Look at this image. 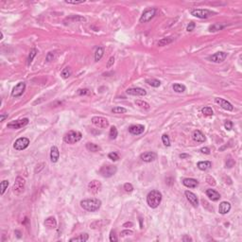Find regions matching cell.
<instances>
[{"mask_svg":"<svg viewBox=\"0 0 242 242\" xmlns=\"http://www.w3.org/2000/svg\"><path fill=\"white\" fill-rule=\"evenodd\" d=\"M81 208L88 212H96L101 206V200L98 199H87L80 202Z\"/></svg>","mask_w":242,"mask_h":242,"instance_id":"6da1fadb","label":"cell"},{"mask_svg":"<svg viewBox=\"0 0 242 242\" xmlns=\"http://www.w3.org/2000/svg\"><path fill=\"white\" fill-rule=\"evenodd\" d=\"M162 202V194L158 190H151L147 196V203L151 208H157Z\"/></svg>","mask_w":242,"mask_h":242,"instance_id":"7a4b0ae2","label":"cell"},{"mask_svg":"<svg viewBox=\"0 0 242 242\" xmlns=\"http://www.w3.org/2000/svg\"><path fill=\"white\" fill-rule=\"evenodd\" d=\"M82 138V134L78 131H69L63 136V141L67 144L73 145L79 142Z\"/></svg>","mask_w":242,"mask_h":242,"instance_id":"3957f363","label":"cell"},{"mask_svg":"<svg viewBox=\"0 0 242 242\" xmlns=\"http://www.w3.org/2000/svg\"><path fill=\"white\" fill-rule=\"evenodd\" d=\"M190 13H191L193 16L198 17V18H200V19L209 18V17L216 14L215 12L209 11V10H207V9H194L190 12Z\"/></svg>","mask_w":242,"mask_h":242,"instance_id":"277c9868","label":"cell"},{"mask_svg":"<svg viewBox=\"0 0 242 242\" xmlns=\"http://www.w3.org/2000/svg\"><path fill=\"white\" fill-rule=\"evenodd\" d=\"M117 171V168L115 166L113 165H107L101 166V168L100 169V173L101 176H103L104 178H110V177L114 176Z\"/></svg>","mask_w":242,"mask_h":242,"instance_id":"5b68a950","label":"cell"},{"mask_svg":"<svg viewBox=\"0 0 242 242\" xmlns=\"http://www.w3.org/2000/svg\"><path fill=\"white\" fill-rule=\"evenodd\" d=\"M156 12H157V9L155 8H149L147 9L146 11H144V12L142 13V15L140 17V23H147L149 22L155 16Z\"/></svg>","mask_w":242,"mask_h":242,"instance_id":"8992f818","label":"cell"},{"mask_svg":"<svg viewBox=\"0 0 242 242\" xmlns=\"http://www.w3.org/2000/svg\"><path fill=\"white\" fill-rule=\"evenodd\" d=\"M29 118H23V119H19V120H15V121H12L8 123L7 127L9 129H12V130H19L23 127H25L26 125L29 124Z\"/></svg>","mask_w":242,"mask_h":242,"instance_id":"52a82bcc","label":"cell"},{"mask_svg":"<svg viewBox=\"0 0 242 242\" xmlns=\"http://www.w3.org/2000/svg\"><path fill=\"white\" fill-rule=\"evenodd\" d=\"M25 180H24L22 177H17L15 182H14V185H13V192H14L16 195H19V194H21L24 189H25Z\"/></svg>","mask_w":242,"mask_h":242,"instance_id":"ba28073f","label":"cell"},{"mask_svg":"<svg viewBox=\"0 0 242 242\" xmlns=\"http://www.w3.org/2000/svg\"><path fill=\"white\" fill-rule=\"evenodd\" d=\"M29 145V139L27 137H21V138H18L14 142L13 148L16 151H23V149H26L28 148Z\"/></svg>","mask_w":242,"mask_h":242,"instance_id":"9c48e42d","label":"cell"},{"mask_svg":"<svg viewBox=\"0 0 242 242\" xmlns=\"http://www.w3.org/2000/svg\"><path fill=\"white\" fill-rule=\"evenodd\" d=\"M92 123L97 128L100 129H106L109 126V121L107 118L102 117H94L92 118Z\"/></svg>","mask_w":242,"mask_h":242,"instance_id":"30bf717a","label":"cell"},{"mask_svg":"<svg viewBox=\"0 0 242 242\" xmlns=\"http://www.w3.org/2000/svg\"><path fill=\"white\" fill-rule=\"evenodd\" d=\"M26 89V83L25 82H19L17 83L14 87H13V89L12 91V96L13 97H18L20 96H22L23 93L25 92Z\"/></svg>","mask_w":242,"mask_h":242,"instance_id":"8fae6325","label":"cell"},{"mask_svg":"<svg viewBox=\"0 0 242 242\" xmlns=\"http://www.w3.org/2000/svg\"><path fill=\"white\" fill-rule=\"evenodd\" d=\"M101 188H102L101 183L97 180L91 181V182L88 183V190H89V192L93 193V194L98 193L101 190Z\"/></svg>","mask_w":242,"mask_h":242,"instance_id":"7c38bea8","label":"cell"},{"mask_svg":"<svg viewBox=\"0 0 242 242\" xmlns=\"http://www.w3.org/2000/svg\"><path fill=\"white\" fill-rule=\"evenodd\" d=\"M126 93L131 96H135V97H144L147 95V92L145 89L140 87H134V88H129L126 91Z\"/></svg>","mask_w":242,"mask_h":242,"instance_id":"4fadbf2b","label":"cell"},{"mask_svg":"<svg viewBox=\"0 0 242 242\" xmlns=\"http://www.w3.org/2000/svg\"><path fill=\"white\" fill-rule=\"evenodd\" d=\"M227 58V53L226 52H217L213 54L212 56L209 57V60L211 62L213 63H222L225 61V59Z\"/></svg>","mask_w":242,"mask_h":242,"instance_id":"5bb4252c","label":"cell"},{"mask_svg":"<svg viewBox=\"0 0 242 242\" xmlns=\"http://www.w3.org/2000/svg\"><path fill=\"white\" fill-rule=\"evenodd\" d=\"M215 101H216V103L219 104L221 108L224 109V110H226V111H233L234 110V106H233V105H232L229 101H227L226 100H224V98L216 97V98H215Z\"/></svg>","mask_w":242,"mask_h":242,"instance_id":"9a60e30c","label":"cell"},{"mask_svg":"<svg viewBox=\"0 0 242 242\" xmlns=\"http://www.w3.org/2000/svg\"><path fill=\"white\" fill-rule=\"evenodd\" d=\"M156 158H157V154L153 151H147L140 155V159L145 163L153 162L154 160H156Z\"/></svg>","mask_w":242,"mask_h":242,"instance_id":"2e32d148","label":"cell"},{"mask_svg":"<svg viewBox=\"0 0 242 242\" xmlns=\"http://www.w3.org/2000/svg\"><path fill=\"white\" fill-rule=\"evenodd\" d=\"M185 194L187 200L192 204V206L198 207V205H199V200H198V197L195 195V194L191 191H185Z\"/></svg>","mask_w":242,"mask_h":242,"instance_id":"e0dca14e","label":"cell"},{"mask_svg":"<svg viewBox=\"0 0 242 242\" xmlns=\"http://www.w3.org/2000/svg\"><path fill=\"white\" fill-rule=\"evenodd\" d=\"M129 132L134 135H139L145 132V127L143 125H132L129 128Z\"/></svg>","mask_w":242,"mask_h":242,"instance_id":"ac0fdd59","label":"cell"},{"mask_svg":"<svg viewBox=\"0 0 242 242\" xmlns=\"http://www.w3.org/2000/svg\"><path fill=\"white\" fill-rule=\"evenodd\" d=\"M192 138H193L194 141H196L198 143H203L206 140L205 135H204L200 131H199V130H196V131L193 132Z\"/></svg>","mask_w":242,"mask_h":242,"instance_id":"d6986e66","label":"cell"},{"mask_svg":"<svg viewBox=\"0 0 242 242\" xmlns=\"http://www.w3.org/2000/svg\"><path fill=\"white\" fill-rule=\"evenodd\" d=\"M206 196L212 200V202H217L220 199V195L219 192H217L215 189H207Z\"/></svg>","mask_w":242,"mask_h":242,"instance_id":"ffe728a7","label":"cell"},{"mask_svg":"<svg viewBox=\"0 0 242 242\" xmlns=\"http://www.w3.org/2000/svg\"><path fill=\"white\" fill-rule=\"evenodd\" d=\"M183 185L188 187V188H195L199 185V182L196 179H193V178H185L183 180Z\"/></svg>","mask_w":242,"mask_h":242,"instance_id":"44dd1931","label":"cell"},{"mask_svg":"<svg viewBox=\"0 0 242 242\" xmlns=\"http://www.w3.org/2000/svg\"><path fill=\"white\" fill-rule=\"evenodd\" d=\"M60 157V152H59V149L56 146H53L51 147V149H50V161L52 163H56L58 162V160H59Z\"/></svg>","mask_w":242,"mask_h":242,"instance_id":"7402d4cb","label":"cell"},{"mask_svg":"<svg viewBox=\"0 0 242 242\" xmlns=\"http://www.w3.org/2000/svg\"><path fill=\"white\" fill-rule=\"evenodd\" d=\"M84 22L86 21V19L84 17L80 16V15H71L69 17H67L64 20V23L65 24H69V23H75V22Z\"/></svg>","mask_w":242,"mask_h":242,"instance_id":"603a6c76","label":"cell"},{"mask_svg":"<svg viewBox=\"0 0 242 242\" xmlns=\"http://www.w3.org/2000/svg\"><path fill=\"white\" fill-rule=\"evenodd\" d=\"M231 210V204L228 202H220V206H219V212L221 215H225L227 214L229 211Z\"/></svg>","mask_w":242,"mask_h":242,"instance_id":"cb8c5ba5","label":"cell"},{"mask_svg":"<svg viewBox=\"0 0 242 242\" xmlns=\"http://www.w3.org/2000/svg\"><path fill=\"white\" fill-rule=\"evenodd\" d=\"M226 27V24H222V23H215L213 25H211L209 27V31L210 32H217L220 31V30L223 29Z\"/></svg>","mask_w":242,"mask_h":242,"instance_id":"d4e9b609","label":"cell"},{"mask_svg":"<svg viewBox=\"0 0 242 242\" xmlns=\"http://www.w3.org/2000/svg\"><path fill=\"white\" fill-rule=\"evenodd\" d=\"M197 166L198 168L202 170V171H205V170L211 168V166H212V163L210 161H200L197 164Z\"/></svg>","mask_w":242,"mask_h":242,"instance_id":"484cf974","label":"cell"},{"mask_svg":"<svg viewBox=\"0 0 242 242\" xmlns=\"http://www.w3.org/2000/svg\"><path fill=\"white\" fill-rule=\"evenodd\" d=\"M45 226H46L49 229H54V228L57 227V221L55 220V217H49L45 220Z\"/></svg>","mask_w":242,"mask_h":242,"instance_id":"4316f807","label":"cell"},{"mask_svg":"<svg viewBox=\"0 0 242 242\" xmlns=\"http://www.w3.org/2000/svg\"><path fill=\"white\" fill-rule=\"evenodd\" d=\"M88 239H89V236H88V234H80V236L71 238L70 241H71V242H73V241H81V242H85V241H87Z\"/></svg>","mask_w":242,"mask_h":242,"instance_id":"83f0119b","label":"cell"},{"mask_svg":"<svg viewBox=\"0 0 242 242\" xmlns=\"http://www.w3.org/2000/svg\"><path fill=\"white\" fill-rule=\"evenodd\" d=\"M86 149L91 152H97L98 151H100V147L97 146V144H94V143H87Z\"/></svg>","mask_w":242,"mask_h":242,"instance_id":"f1b7e54d","label":"cell"},{"mask_svg":"<svg viewBox=\"0 0 242 242\" xmlns=\"http://www.w3.org/2000/svg\"><path fill=\"white\" fill-rule=\"evenodd\" d=\"M103 54H104V48L102 46H100L96 50V53H95V61L98 62L102 58V56H103Z\"/></svg>","mask_w":242,"mask_h":242,"instance_id":"f546056e","label":"cell"},{"mask_svg":"<svg viewBox=\"0 0 242 242\" xmlns=\"http://www.w3.org/2000/svg\"><path fill=\"white\" fill-rule=\"evenodd\" d=\"M174 41V38L173 37H168V38H163L162 40H160L158 42V46H165L168 44L172 43Z\"/></svg>","mask_w":242,"mask_h":242,"instance_id":"4dcf8cb0","label":"cell"},{"mask_svg":"<svg viewBox=\"0 0 242 242\" xmlns=\"http://www.w3.org/2000/svg\"><path fill=\"white\" fill-rule=\"evenodd\" d=\"M173 90H174L176 93H183L185 90H186V88L185 85H183V84H180V83H175V84H173Z\"/></svg>","mask_w":242,"mask_h":242,"instance_id":"1f68e13d","label":"cell"},{"mask_svg":"<svg viewBox=\"0 0 242 242\" xmlns=\"http://www.w3.org/2000/svg\"><path fill=\"white\" fill-rule=\"evenodd\" d=\"M146 83H148L149 85H151L152 87H159L160 85H161V81L156 79H147Z\"/></svg>","mask_w":242,"mask_h":242,"instance_id":"d6a6232c","label":"cell"},{"mask_svg":"<svg viewBox=\"0 0 242 242\" xmlns=\"http://www.w3.org/2000/svg\"><path fill=\"white\" fill-rule=\"evenodd\" d=\"M62 77L63 78V79H67V78H69L71 75H72V70H71V68L70 67H64L63 71H62Z\"/></svg>","mask_w":242,"mask_h":242,"instance_id":"836d02e7","label":"cell"},{"mask_svg":"<svg viewBox=\"0 0 242 242\" xmlns=\"http://www.w3.org/2000/svg\"><path fill=\"white\" fill-rule=\"evenodd\" d=\"M135 104L137 105V106L140 107V108L145 109V110H149V104L148 103V102L144 101V100H135Z\"/></svg>","mask_w":242,"mask_h":242,"instance_id":"e575fe53","label":"cell"},{"mask_svg":"<svg viewBox=\"0 0 242 242\" xmlns=\"http://www.w3.org/2000/svg\"><path fill=\"white\" fill-rule=\"evenodd\" d=\"M117 134H118V132H117V129L113 126L111 129H110V132H109V136H110V139L112 140H114L117 137Z\"/></svg>","mask_w":242,"mask_h":242,"instance_id":"d590c367","label":"cell"},{"mask_svg":"<svg viewBox=\"0 0 242 242\" xmlns=\"http://www.w3.org/2000/svg\"><path fill=\"white\" fill-rule=\"evenodd\" d=\"M37 49L36 48H32L31 50H30V52H29V58H28V64L29 65L30 63H32V61L34 59V57H35L37 55Z\"/></svg>","mask_w":242,"mask_h":242,"instance_id":"8d00e7d4","label":"cell"},{"mask_svg":"<svg viewBox=\"0 0 242 242\" xmlns=\"http://www.w3.org/2000/svg\"><path fill=\"white\" fill-rule=\"evenodd\" d=\"M202 113L206 115V117H210V115H214V112L212 110V108L211 107H204L202 109Z\"/></svg>","mask_w":242,"mask_h":242,"instance_id":"74e56055","label":"cell"},{"mask_svg":"<svg viewBox=\"0 0 242 242\" xmlns=\"http://www.w3.org/2000/svg\"><path fill=\"white\" fill-rule=\"evenodd\" d=\"M127 110L123 107H115L112 109V113L114 114H125Z\"/></svg>","mask_w":242,"mask_h":242,"instance_id":"f35d334b","label":"cell"},{"mask_svg":"<svg viewBox=\"0 0 242 242\" xmlns=\"http://www.w3.org/2000/svg\"><path fill=\"white\" fill-rule=\"evenodd\" d=\"M0 185H1V195H3V194L5 193L6 189L8 188V186H9V181H7V180L2 181Z\"/></svg>","mask_w":242,"mask_h":242,"instance_id":"ab89813d","label":"cell"},{"mask_svg":"<svg viewBox=\"0 0 242 242\" xmlns=\"http://www.w3.org/2000/svg\"><path fill=\"white\" fill-rule=\"evenodd\" d=\"M162 141H163V144L165 145L166 147H169L170 146V139H169L168 134H163Z\"/></svg>","mask_w":242,"mask_h":242,"instance_id":"60d3db41","label":"cell"},{"mask_svg":"<svg viewBox=\"0 0 242 242\" xmlns=\"http://www.w3.org/2000/svg\"><path fill=\"white\" fill-rule=\"evenodd\" d=\"M124 189H125V191L126 192H132L134 191V186H132V183H126L125 185H124Z\"/></svg>","mask_w":242,"mask_h":242,"instance_id":"b9f144b4","label":"cell"},{"mask_svg":"<svg viewBox=\"0 0 242 242\" xmlns=\"http://www.w3.org/2000/svg\"><path fill=\"white\" fill-rule=\"evenodd\" d=\"M55 58H56L55 52H48V53H47V55H46V62H51V61H53L54 59H55Z\"/></svg>","mask_w":242,"mask_h":242,"instance_id":"7bdbcfd3","label":"cell"},{"mask_svg":"<svg viewBox=\"0 0 242 242\" xmlns=\"http://www.w3.org/2000/svg\"><path fill=\"white\" fill-rule=\"evenodd\" d=\"M108 157H109V159L113 160V161H117L119 159V155L117 152H111V153H109Z\"/></svg>","mask_w":242,"mask_h":242,"instance_id":"ee69618b","label":"cell"},{"mask_svg":"<svg viewBox=\"0 0 242 242\" xmlns=\"http://www.w3.org/2000/svg\"><path fill=\"white\" fill-rule=\"evenodd\" d=\"M110 241H112V242H117V235H115V232L114 230H112L111 233H110Z\"/></svg>","mask_w":242,"mask_h":242,"instance_id":"f6af8a7d","label":"cell"},{"mask_svg":"<svg viewBox=\"0 0 242 242\" xmlns=\"http://www.w3.org/2000/svg\"><path fill=\"white\" fill-rule=\"evenodd\" d=\"M224 127L227 130V131H231L233 129V122L230 120H227L225 123H224Z\"/></svg>","mask_w":242,"mask_h":242,"instance_id":"bcb514c9","label":"cell"},{"mask_svg":"<svg viewBox=\"0 0 242 242\" xmlns=\"http://www.w3.org/2000/svg\"><path fill=\"white\" fill-rule=\"evenodd\" d=\"M120 235L122 237H126V236H132V235H134V232H132V230H124V231H122Z\"/></svg>","mask_w":242,"mask_h":242,"instance_id":"7dc6e473","label":"cell"},{"mask_svg":"<svg viewBox=\"0 0 242 242\" xmlns=\"http://www.w3.org/2000/svg\"><path fill=\"white\" fill-rule=\"evenodd\" d=\"M195 27H196V25H195V23H194V22L189 23V25L187 26V28H186V30H187V31H193L194 29H195Z\"/></svg>","mask_w":242,"mask_h":242,"instance_id":"c3c4849f","label":"cell"},{"mask_svg":"<svg viewBox=\"0 0 242 242\" xmlns=\"http://www.w3.org/2000/svg\"><path fill=\"white\" fill-rule=\"evenodd\" d=\"M206 180H207V182H208L209 185H213V186H214V185H216V181H215V179H214V178H212V177H211V176H208V177H207V179H206Z\"/></svg>","mask_w":242,"mask_h":242,"instance_id":"681fc988","label":"cell"},{"mask_svg":"<svg viewBox=\"0 0 242 242\" xmlns=\"http://www.w3.org/2000/svg\"><path fill=\"white\" fill-rule=\"evenodd\" d=\"M114 63H115V57H111L107 63V68H110L112 65H114Z\"/></svg>","mask_w":242,"mask_h":242,"instance_id":"f907efd6","label":"cell"},{"mask_svg":"<svg viewBox=\"0 0 242 242\" xmlns=\"http://www.w3.org/2000/svg\"><path fill=\"white\" fill-rule=\"evenodd\" d=\"M200 152L203 154H210V149L208 148H202L200 149Z\"/></svg>","mask_w":242,"mask_h":242,"instance_id":"816d5d0a","label":"cell"},{"mask_svg":"<svg viewBox=\"0 0 242 242\" xmlns=\"http://www.w3.org/2000/svg\"><path fill=\"white\" fill-rule=\"evenodd\" d=\"M8 114H0V121L3 122V121H5V119L8 118Z\"/></svg>","mask_w":242,"mask_h":242,"instance_id":"f5cc1de1","label":"cell"},{"mask_svg":"<svg viewBox=\"0 0 242 242\" xmlns=\"http://www.w3.org/2000/svg\"><path fill=\"white\" fill-rule=\"evenodd\" d=\"M84 1H65L66 4H73V5H78V4H81Z\"/></svg>","mask_w":242,"mask_h":242,"instance_id":"db71d44e","label":"cell"},{"mask_svg":"<svg viewBox=\"0 0 242 242\" xmlns=\"http://www.w3.org/2000/svg\"><path fill=\"white\" fill-rule=\"evenodd\" d=\"M88 93V90L87 89H80L78 91V94L79 95H86Z\"/></svg>","mask_w":242,"mask_h":242,"instance_id":"11a10c76","label":"cell"},{"mask_svg":"<svg viewBox=\"0 0 242 242\" xmlns=\"http://www.w3.org/2000/svg\"><path fill=\"white\" fill-rule=\"evenodd\" d=\"M134 226V223L132 222H131V221H130V222H125L124 224H123V227H125V228H128V227H132Z\"/></svg>","mask_w":242,"mask_h":242,"instance_id":"9f6ffc18","label":"cell"},{"mask_svg":"<svg viewBox=\"0 0 242 242\" xmlns=\"http://www.w3.org/2000/svg\"><path fill=\"white\" fill-rule=\"evenodd\" d=\"M183 241H185V242H186V241H192V238L190 237H188V236H185L183 237Z\"/></svg>","mask_w":242,"mask_h":242,"instance_id":"6f0895ef","label":"cell"},{"mask_svg":"<svg viewBox=\"0 0 242 242\" xmlns=\"http://www.w3.org/2000/svg\"><path fill=\"white\" fill-rule=\"evenodd\" d=\"M188 157H189V154H185V153H182V154H180V158H182V159L188 158Z\"/></svg>","mask_w":242,"mask_h":242,"instance_id":"680465c9","label":"cell"}]
</instances>
